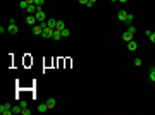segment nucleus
I'll list each match as a JSON object with an SVG mask.
<instances>
[{"label": "nucleus", "mask_w": 155, "mask_h": 115, "mask_svg": "<svg viewBox=\"0 0 155 115\" xmlns=\"http://www.w3.org/2000/svg\"><path fill=\"white\" fill-rule=\"evenodd\" d=\"M0 113H2V115H11L12 113V107L9 103L0 105Z\"/></svg>", "instance_id": "nucleus-1"}, {"label": "nucleus", "mask_w": 155, "mask_h": 115, "mask_svg": "<svg viewBox=\"0 0 155 115\" xmlns=\"http://www.w3.org/2000/svg\"><path fill=\"white\" fill-rule=\"evenodd\" d=\"M53 31H55L53 28H48V26H47V28H43L41 36H43V38H52V36H53Z\"/></svg>", "instance_id": "nucleus-2"}, {"label": "nucleus", "mask_w": 155, "mask_h": 115, "mask_svg": "<svg viewBox=\"0 0 155 115\" xmlns=\"http://www.w3.org/2000/svg\"><path fill=\"white\" fill-rule=\"evenodd\" d=\"M34 16H36V19H38V23H43V21H45V12L41 11V7H38V11H36Z\"/></svg>", "instance_id": "nucleus-3"}, {"label": "nucleus", "mask_w": 155, "mask_h": 115, "mask_svg": "<svg viewBox=\"0 0 155 115\" xmlns=\"http://www.w3.org/2000/svg\"><path fill=\"white\" fill-rule=\"evenodd\" d=\"M26 23H28L29 26L33 28V26H36V23H38V19H36V16H33V14H31V16H28V17H26Z\"/></svg>", "instance_id": "nucleus-4"}, {"label": "nucleus", "mask_w": 155, "mask_h": 115, "mask_svg": "<svg viewBox=\"0 0 155 115\" xmlns=\"http://www.w3.org/2000/svg\"><path fill=\"white\" fill-rule=\"evenodd\" d=\"M31 31H33V35H41V33H43V26H41V24H36V26H33Z\"/></svg>", "instance_id": "nucleus-5"}, {"label": "nucleus", "mask_w": 155, "mask_h": 115, "mask_svg": "<svg viewBox=\"0 0 155 115\" xmlns=\"http://www.w3.org/2000/svg\"><path fill=\"white\" fill-rule=\"evenodd\" d=\"M7 29H9V33H11V35H17V31H19V28L16 26V23L9 24V28H7Z\"/></svg>", "instance_id": "nucleus-6"}, {"label": "nucleus", "mask_w": 155, "mask_h": 115, "mask_svg": "<svg viewBox=\"0 0 155 115\" xmlns=\"http://www.w3.org/2000/svg\"><path fill=\"white\" fill-rule=\"evenodd\" d=\"M26 11H28V14H36V11H38V5H34V4H29Z\"/></svg>", "instance_id": "nucleus-7"}, {"label": "nucleus", "mask_w": 155, "mask_h": 115, "mask_svg": "<svg viewBox=\"0 0 155 115\" xmlns=\"http://www.w3.org/2000/svg\"><path fill=\"white\" fill-rule=\"evenodd\" d=\"M117 17H119V21H126L127 19V12L126 11H119L117 12Z\"/></svg>", "instance_id": "nucleus-8"}, {"label": "nucleus", "mask_w": 155, "mask_h": 115, "mask_svg": "<svg viewBox=\"0 0 155 115\" xmlns=\"http://www.w3.org/2000/svg\"><path fill=\"white\" fill-rule=\"evenodd\" d=\"M127 48H129V50H131V52H134V50H136V48H138V43H136V41H127Z\"/></svg>", "instance_id": "nucleus-9"}, {"label": "nucleus", "mask_w": 155, "mask_h": 115, "mask_svg": "<svg viewBox=\"0 0 155 115\" xmlns=\"http://www.w3.org/2000/svg\"><path fill=\"white\" fill-rule=\"evenodd\" d=\"M12 113H23V107L21 105H14L12 107Z\"/></svg>", "instance_id": "nucleus-10"}, {"label": "nucleus", "mask_w": 155, "mask_h": 115, "mask_svg": "<svg viewBox=\"0 0 155 115\" xmlns=\"http://www.w3.org/2000/svg\"><path fill=\"white\" fill-rule=\"evenodd\" d=\"M60 38H62V33H60V31H57V29H55V31H53V36H52V40L59 41V40H60Z\"/></svg>", "instance_id": "nucleus-11"}, {"label": "nucleus", "mask_w": 155, "mask_h": 115, "mask_svg": "<svg viewBox=\"0 0 155 115\" xmlns=\"http://www.w3.org/2000/svg\"><path fill=\"white\" fill-rule=\"evenodd\" d=\"M47 107H48V108H53V107H55V98H48V100H47Z\"/></svg>", "instance_id": "nucleus-12"}, {"label": "nucleus", "mask_w": 155, "mask_h": 115, "mask_svg": "<svg viewBox=\"0 0 155 115\" xmlns=\"http://www.w3.org/2000/svg\"><path fill=\"white\" fill-rule=\"evenodd\" d=\"M122 40H124V41H131L133 40V35L129 33V31H126V33L122 35Z\"/></svg>", "instance_id": "nucleus-13"}, {"label": "nucleus", "mask_w": 155, "mask_h": 115, "mask_svg": "<svg viewBox=\"0 0 155 115\" xmlns=\"http://www.w3.org/2000/svg\"><path fill=\"white\" fill-rule=\"evenodd\" d=\"M47 26L55 29V26H57V21H55V19H48V21H47Z\"/></svg>", "instance_id": "nucleus-14"}, {"label": "nucleus", "mask_w": 155, "mask_h": 115, "mask_svg": "<svg viewBox=\"0 0 155 115\" xmlns=\"http://www.w3.org/2000/svg\"><path fill=\"white\" fill-rule=\"evenodd\" d=\"M55 29H57V31H62V29H66V24H64V21H57V26H55Z\"/></svg>", "instance_id": "nucleus-15"}, {"label": "nucleus", "mask_w": 155, "mask_h": 115, "mask_svg": "<svg viewBox=\"0 0 155 115\" xmlns=\"http://www.w3.org/2000/svg\"><path fill=\"white\" fill-rule=\"evenodd\" d=\"M47 110H50V108H48V107H47V103H45V105L41 103L40 107H38V112H41V113H43V112H47Z\"/></svg>", "instance_id": "nucleus-16"}, {"label": "nucleus", "mask_w": 155, "mask_h": 115, "mask_svg": "<svg viewBox=\"0 0 155 115\" xmlns=\"http://www.w3.org/2000/svg\"><path fill=\"white\" fill-rule=\"evenodd\" d=\"M28 2H26V0H21V2H19V7H21V9H28Z\"/></svg>", "instance_id": "nucleus-17"}, {"label": "nucleus", "mask_w": 155, "mask_h": 115, "mask_svg": "<svg viewBox=\"0 0 155 115\" xmlns=\"http://www.w3.org/2000/svg\"><path fill=\"white\" fill-rule=\"evenodd\" d=\"M60 33H62V38H67V36L71 35V31H69V29H62Z\"/></svg>", "instance_id": "nucleus-18"}, {"label": "nucleus", "mask_w": 155, "mask_h": 115, "mask_svg": "<svg viewBox=\"0 0 155 115\" xmlns=\"http://www.w3.org/2000/svg\"><path fill=\"white\" fill-rule=\"evenodd\" d=\"M150 81H153V82H155V69L150 70Z\"/></svg>", "instance_id": "nucleus-19"}, {"label": "nucleus", "mask_w": 155, "mask_h": 115, "mask_svg": "<svg viewBox=\"0 0 155 115\" xmlns=\"http://www.w3.org/2000/svg\"><path fill=\"white\" fill-rule=\"evenodd\" d=\"M127 31H129L131 35H134V33H136V28H134V26H129V28H127Z\"/></svg>", "instance_id": "nucleus-20"}, {"label": "nucleus", "mask_w": 155, "mask_h": 115, "mask_svg": "<svg viewBox=\"0 0 155 115\" xmlns=\"http://www.w3.org/2000/svg\"><path fill=\"white\" fill-rule=\"evenodd\" d=\"M43 2H45V0H34V5L41 7V5H43Z\"/></svg>", "instance_id": "nucleus-21"}, {"label": "nucleus", "mask_w": 155, "mask_h": 115, "mask_svg": "<svg viewBox=\"0 0 155 115\" xmlns=\"http://www.w3.org/2000/svg\"><path fill=\"white\" fill-rule=\"evenodd\" d=\"M19 105H21L23 108H28V101H24V100H23V101H19Z\"/></svg>", "instance_id": "nucleus-22"}, {"label": "nucleus", "mask_w": 155, "mask_h": 115, "mask_svg": "<svg viewBox=\"0 0 155 115\" xmlns=\"http://www.w3.org/2000/svg\"><path fill=\"white\" fill-rule=\"evenodd\" d=\"M97 0H88V4H86V7H93V4H95Z\"/></svg>", "instance_id": "nucleus-23"}, {"label": "nucleus", "mask_w": 155, "mask_h": 115, "mask_svg": "<svg viewBox=\"0 0 155 115\" xmlns=\"http://www.w3.org/2000/svg\"><path fill=\"white\" fill-rule=\"evenodd\" d=\"M126 23H133V14H127V19H126Z\"/></svg>", "instance_id": "nucleus-24"}, {"label": "nucleus", "mask_w": 155, "mask_h": 115, "mask_svg": "<svg viewBox=\"0 0 155 115\" xmlns=\"http://www.w3.org/2000/svg\"><path fill=\"white\" fill-rule=\"evenodd\" d=\"M134 65H141V58H134Z\"/></svg>", "instance_id": "nucleus-25"}, {"label": "nucleus", "mask_w": 155, "mask_h": 115, "mask_svg": "<svg viewBox=\"0 0 155 115\" xmlns=\"http://www.w3.org/2000/svg\"><path fill=\"white\" fill-rule=\"evenodd\" d=\"M150 41H152V43H155V33H152V35H150Z\"/></svg>", "instance_id": "nucleus-26"}, {"label": "nucleus", "mask_w": 155, "mask_h": 115, "mask_svg": "<svg viewBox=\"0 0 155 115\" xmlns=\"http://www.w3.org/2000/svg\"><path fill=\"white\" fill-rule=\"evenodd\" d=\"M23 115H29V110L28 108H23Z\"/></svg>", "instance_id": "nucleus-27"}, {"label": "nucleus", "mask_w": 155, "mask_h": 115, "mask_svg": "<svg viewBox=\"0 0 155 115\" xmlns=\"http://www.w3.org/2000/svg\"><path fill=\"white\" fill-rule=\"evenodd\" d=\"M79 4H83V5H86V4H88V0H79Z\"/></svg>", "instance_id": "nucleus-28"}, {"label": "nucleus", "mask_w": 155, "mask_h": 115, "mask_svg": "<svg viewBox=\"0 0 155 115\" xmlns=\"http://www.w3.org/2000/svg\"><path fill=\"white\" fill-rule=\"evenodd\" d=\"M26 2H28V4H34V0H26Z\"/></svg>", "instance_id": "nucleus-29"}, {"label": "nucleus", "mask_w": 155, "mask_h": 115, "mask_svg": "<svg viewBox=\"0 0 155 115\" xmlns=\"http://www.w3.org/2000/svg\"><path fill=\"white\" fill-rule=\"evenodd\" d=\"M119 2H127V0H119Z\"/></svg>", "instance_id": "nucleus-30"}, {"label": "nucleus", "mask_w": 155, "mask_h": 115, "mask_svg": "<svg viewBox=\"0 0 155 115\" xmlns=\"http://www.w3.org/2000/svg\"><path fill=\"white\" fill-rule=\"evenodd\" d=\"M112 2H119V0H112Z\"/></svg>", "instance_id": "nucleus-31"}, {"label": "nucleus", "mask_w": 155, "mask_h": 115, "mask_svg": "<svg viewBox=\"0 0 155 115\" xmlns=\"http://www.w3.org/2000/svg\"><path fill=\"white\" fill-rule=\"evenodd\" d=\"M152 69H155V65H153V67H152Z\"/></svg>", "instance_id": "nucleus-32"}]
</instances>
